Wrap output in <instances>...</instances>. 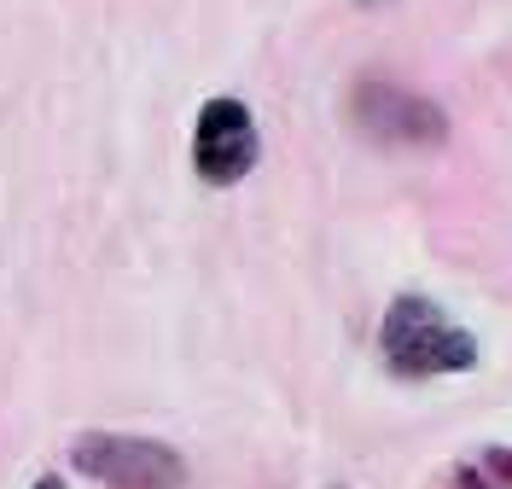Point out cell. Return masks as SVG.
I'll use <instances>...</instances> for the list:
<instances>
[{
	"mask_svg": "<svg viewBox=\"0 0 512 489\" xmlns=\"http://www.w3.org/2000/svg\"><path fill=\"white\" fill-rule=\"evenodd\" d=\"M379 356L396 379H443V373H472L478 367V338L460 321H448L443 303L419 292L390 297L379 321Z\"/></svg>",
	"mask_w": 512,
	"mask_h": 489,
	"instance_id": "obj_1",
	"label": "cell"
},
{
	"mask_svg": "<svg viewBox=\"0 0 512 489\" xmlns=\"http://www.w3.org/2000/svg\"><path fill=\"white\" fill-rule=\"evenodd\" d=\"M70 466L105 489H187L181 449H169L158 437H134V431H76Z\"/></svg>",
	"mask_w": 512,
	"mask_h": 489,
	"instance_id": "obj_2",
	"label": "cell"
},
{
	"mask_svg": "<svg viewBox=\"0 0 512 489\" xmlns=\"http://www.w3.org/2000/svg\"><path fill=\"white\" fill-rule=\"evenodd\" d=\"M262 158V134L245 99H210L192 123V169L204 187H239Z\"/></svg>",
	"mask_w": 512,
	"mask_h": 489,
	"instance_id": "obj_3",
	"label": "cell"
},
{
	"mask_svg": "<svg viewBox=\"0 0 512 489\" xmlns=\"http://www.w3.org/2000/svg\"><path fill=\"white\" fill-rule=\"evenodd\" d=\"M350 117L367 140H384V146H443L448 140L443 105H431L425 94H408V88H396L384 76L355 82Z\"/></svg>",
	"mask_w": 512,
	"mask_h": 489,
	"instance_id": "obj_4",
	"label": "cell"
},
{
	"mask_svg": "<svg viewBox=\"0 0 512 489\" xmlns=\"http://www.w3.org/2000/svg\"><path fill=\"white\" fill-rule=\"evenodd\" d=\"M454 489H512V449L495 443V449H483L478 460L454 466Z\"/></svg>",
	"mask_w": 512,
	"mask_h": 489,
	"instance_id": "obj_5",
	"label": "cell"
},
{
	"mask_svg": "<svg viewBox=\"0 0 512 489\" xmlns=\"http://www.w3.org/2000/svg\"><path fill=\"white\" fill-rule=\"evenodd\" d=\"M30 489H64V484H59V478H53V472H47V478H35Z\"/></svg>",
	"mask_w": 512,
	"mask_h": 489,
	"instance_id": "obj_6",
	"label": "cell"
}]
</instances>
